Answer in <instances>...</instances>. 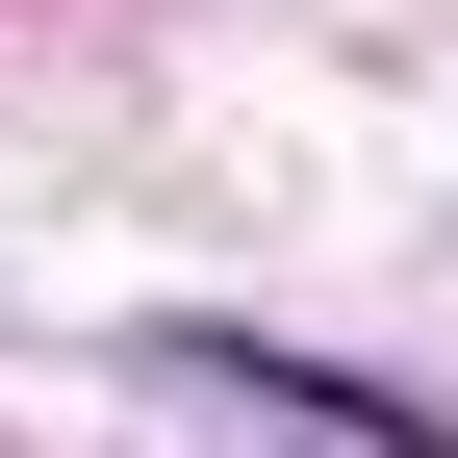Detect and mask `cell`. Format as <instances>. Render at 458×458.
Returning a JSON list of instances; mask_svg holds the SVG:
<instances>
[{"instance_id": "obj_1", "label": "cell", "mask_w": 458, "mask_h": 458, "mask_svg": "<svg viewBox=\"0 0 458 458\" xmlns=\"http://www.w3.org/2000/svg\"><path fill=\"white\" fill-rule=\"evenodd\" d=\"M153 382H204V408H255V433H331V458H433L458 408H408V382H357V357H280V331H153Z\"/></svg>"}]
</instances>
